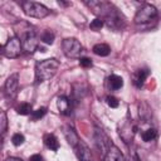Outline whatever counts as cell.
<instances>
[{
  "mask_svg": "<svg viewBox=\"0 0 161 161\" xmlns=\"http://www.w3.org/2000/svg\"><path fill=\"white\" fill-rule=\"evenodd\" d=\"M21 8L28 16L36 18V19H43L50 13L47 6H44L40 3H35V1H23Z\"/></svg>",
  "mask_w": 161,
  "mask_h": 161,
  "instance_id": "277c9868",
  "label": "cell"
},
{
  "mask_svg": "<svg viewBox=\"0 0 161 161\" xmlns=\"http://www.w3.org/2000/svg\"><path fill=\"white\" fill-rule=\"evenodd\" d=\"M107 83H108V88L112 91H118L123 87V79L117 74H111L107 79Z\"/></svg>",
  "mask_w": 161,
  "mask_h": 161,
  "instance_id": "9a60e30c",
  "label": "cell"
},
{
  "mask_svg": "<svg viewBox=\"0 0 161 161\" xmlns=\"http://www.w3.org/2000/svg\"><path fill=\"white\" fill-rule=\"evenodd\" d=\"M59 68V62L55 58L43 59L36 62L35 64V82L43 83L53 78Z\"/></svg>",
  "mask_w": 161,
  "mask_h": 161,
  "instance_id": "6da1fadb",
  "label": "cell"
},
{
  "mask_svg": "<svg viewBox=\"0 0 161 161\" xmlns=\"http://www.w3.org/2000/svg\"><path fill=\"white\" fill-rule=\"evenodd\" d=\"M21 42L18 36H11L8 39V42L3 45V55L6 58H16L21 53Z\"/></svg>",
  "mask_w": 161,
  "mask_h": 161,
  "instance_id": "52a82bcc",
  "label": "cell"
},
{
  "mask_svg": "<svg viewBox=\"0 0 161 161\" xmlns=\"http://www.w3.org/2000/svg\"><path fill=\"white\" fill-rule=\"evenodd\" d=\"M79 64L84 68H89V67H92V60L89 58L83 57V58H79Z\"/></svg>",
  "mask_w": 161,
  "mask_h": 161,
  "instance_id": "484cf974",
  "label": "cell"
},
{
  "mask_svg": "<svg viewBox=\"0 0 161 161\" xmlns=\"http://www.w3.org/2000/svg\"><path fill=\"white\" fill-rule=\"evenodd\" d=\"M106 101H107V104H108L111 108H117V107L119 106L118 99H117L116 97H113V96H108V97L106 98Z\"/></svg>",
  "mask_w": 161,
  "mask_h": 161,
  "instance_id": "d4e9b609",
  "label": "cell"
},
{
  "mask_svg": "<svg viewBox=\"0 0 161 161\" xmlns=\"http://www.w3.org/2000/svg\"><path fill=\"white\" fill-rule=\"evenodd\" d=\"M103 160L104 161H126V158L122 155V152L119 151V148L113 143L109 145V147L107 150V153H106Z\"/></svg>",
  "mask_w": 161,
  "mask_h": 161,
  "instance_id": "8fae6325",
  "label": "cell"
},
{
  "mask_svg": "<svg viewBox=\"0 0 161 161\" xmlns=\"http://www.w3.org/2000/svg\"><path fill=\"white\" fill-rule=\"evenodd\" d=\"M148 74H150L148 69H138V70H136V72L133 73V75H132V82H133V84H135L137 88H141V87L143 86L146 78L148 77Z\"/></svg>",
  "mask_w": 161,
  "mask_h": 161,
  "instance_id": "5bb4252c",
  "label": "cell"
},
{
  "mask_svg": "<svg viewBox=\"0 0 161 161\" xmlns=\"http://www.w3.org/2000/svg\"><path fill=\"white\" fill-rule=\"evenodd\" d=\"M157 137V131L155 130V128H147L146 131H143L142 132V140L145 141V142H151V141H153L155 138Z\"/></svg>",
  "mask_w": 161,
  "mask_h": 161,
  "instance_id": "ac0fdd59",
  "label": "cell"
},
{
  "mask_svg": "<svg viewBox=\"0 0 161 161\" xmlns=\"http://www.w3.org/2000/svg\"><path fill=\"white\" fill-rule=\"evenodd\" d=\"M57 106L62 114L69 116L72 113V102L67 96H59L57 99Z\"/></svg>",
  "mask_w": 161,
  "mask_h": 161,
  "instance_id": "7c38bea8",
  "label": "cell"
},
{
  "mask_svg": "<svg viewBox=\"0 0 161 161\" xmlns=\"http://www.w3.org/2000/svg\"><path fill=\"white\" fill-rule=\"evenodd\" d=\"M29 161H43V157L39 153H35V155H31L29 157Z\"/></svg>",
  "mask_w": 161,
  "mask_h": 161,
  "instance_id": "4316f807",
  "label": "cell"
},
{
  "mask_svg": "<svg viewBox=\"0 0 161 161\" xmlns=\"http://www.w3.org/2000/svg\"><path fill=\"white\" fill-rule=\"evenodd\" d=\"M45 113H47V108H45V107H40V108H38L36 111H33V112H31V118H33V121H36V119L42 118Z\"/></svg>",
  "mask_w": 161,
  "mask_h": 161,
  "instance_id": "cb8c5ba5",
  "label": "cell"
},
{
  "mask_svg": "<svg viewBox=\"0 0 161 161\" xmlns=\"http://www.w3.org/2000/svg\"><path fill=\"white\" fill-rule=\"evenodd\" d=\"M58 4H59V5H64V6H65V5H69V3H63V1H58Z\"/></svg>",
  "mask_w": 161,
  "mask_h": 161,
  "instance_id": "f546056e",
  "label": "cell"
},
{
  "mask_svg": "<svg viewBox=\"0 0 161 161\" xmlns=\"http://www.w3.org/2000/svg\"><path fill=\"white\" fill-rule=\"evenodd\" d=\"M16 111H18L19 114L26 116V114H30V113L33 112V107H31L30 103H28V102H23V103L16 108Z\"/></svg>",
  "mask_w": 161,
  "mask_h": 161,
  "instance_id": "d6986e66",
  "label": "cell"
},
{
  "mask_svg": "<svg viewBox=\"0 0 161 161\" xmlns=\"http://www.w3.org/2000/svg\"><path fill=\"white\" fill-rule=\"evenodd\" d=\"M93 53L99 55V57H107L109 53H111V48L108 44H104V43H98L93 47Z\"/></svg>",
  "mask_w": 161,
  "mask_h": 161,
  "instance_id": "e0dca14e",
  "label": "cell"
},
{
  "mask_svg": "<svg viewBox=\"0 0 161 161\" xmlns=\"http://www.w3.org/2000/svg\"><path fill=\"white\" fill-rule=\"evenodd\" d=\"M4 161H23V160L19 158V157H8V158H5Z\"/></svg>",
  "mask_w": 161,
  "mask_h": 161,
  "instance_id": "f1b7e54d",
  "label": "cell"
},
{
  "mask_svg": "<svg viewBox=\"0 0 161 161\" xmlns=\"http://www.w3.org/2000/svg\"><path fill=\"white\" fill-rule=\"evenodd\" d=\"M103 24H104V21H103L102 19L96 18L94 20H92V21H91L89 28H91L92 30H94V31H98V30H101V28L103 26Z\"/></svg>",
  "mask_w": 161,
  "mask_h": 161,
  "instance_id": "7402d4cb",
  "label": "cell"
},
{
  "mask_svg": "<svg viewBox=\"0 0 161 161\" xmlns=\"http://www.w3.org/2000/svg\"><path fill=\"white\" fill-rule=\"evenodd\" d=\"M62 49H63L64 55L67 58H72V59L79 58L82 52H83L82 44L75 38H67V39H64L63 43H62Z\"/></svg>",
  "mask_w": 161,
  "mask_h": 161,
  "instance_id": "5b68a950",
  "label": "cell"
},
{
  "mask_svg": "<svg viewBox=\"0 0 161 161\" xmlns=\"http://www.w3.org/2000/svg\"><path fill=\"white\" fill-rule=\"evenodd\" d=\"M127 161H140V158L137 157V155L135 152H130V156H128Z\"/></svg>",
  "mask_w": 161,
  "mask_h": 161,
  "instance_id": "83f0119b",
  "label": "cell"
},
{
  "mask_svg": "<svg viewBox=\"0 0 161 161\" xmlns=\"http://www.w3.org/2000/svg\"><path fill=\"white\" fill-rule=\"evenodd\" d=\"M19 91V74H11L4 83V94L8 99H14Z\"/></svg>",
  "mask_w": 161,
  "mask_h": 161,
  "instance_id": "ba28073f",
  "label": "cell"
},
{
  "mask_svg": "<svg viewBox=\"0 0 161 161\" xmlns=\"http://www.w3.org/2000/svg\"><path fill=\"white\" fill-rule=\"evenodd\" d=\"M8 130V117H6V113L5 111H1L0 112V131H1V135H4Z\"/></svg>",
  "mask_w": 161,
  "mask_h": 161,
  "instance_id": "44dd1931",
  "label": "cell"
},
{
  "mask_svg": "<svg viewBox=\"0 0 161 161\" xmlns=\"http://www.w3.org/2000/svg\"><path fill=\"white\" fill-rule=\"evenodd\" d=\"M93 137H94V142H96V146H97L101 156L104 158V156L107 153V150H108V147H109V145L112 142L108 140V137L104 135V132L102 130H99V128H96Z\"/></svg>",
  "mask_w": 161,
  "mask_h": 161,
  "instance_id": "9c48e42d",
  "label": "cell"
},
{
  "mask_svg": "<svg viewBox=\"0 0 161 161\" xmlns=\"http://www.w3.org/2000/svg\"><path fill=\"white\" fill-rule=\"evenodd\" d=\"M24 141H25V137L21 133H14L13 137H11V142H13L14 146H20V145L24 143Z\"/></svg>",
  "mask_w": 161,
  "mask_h": 161,
  "instance_id": "603a6c76",
  "label": "cell"
},
{
  "mask_svg": "<svg viewBox=\"0 0 161 161\" xmlns=\"http://www.w3.org/2000/svg\"><path fill=\"white\" fill-rule=\"evenodd\" d=\"M63 133H64L65 140L68 141V143H69L73 148H74V147L78 145V142L80 141L78 133H77V132L74 131V128L70 127V126H64V127H63Z\"/></svg>",
  "mask_w": 161,
  "mask_h": 161,
  "instance_id": "4fadbf2b",
  "label": "cell"
},
{
  "mask_svg": "<svg viewBox=\"0 0 161 161\" xmlns=\"http://www.w3.org/2000/svg\"><path fill=\"white\" fill-rule=\"evenodd\" d=\"M74 150H75V155H77L79 161H93L91 148L82 140L78 142V145L74 147Z\"/></svg>",
  "mask_w": 161,
  "mask_h": 161,
  "instance_id": "30bf717a",
  "label": "cell"
},
{
  "mask_svg": "<svg viewBox=\"0 0 161 161\" xmlns=\"http://www.w3.org/2000/svg\"><path fill=\"white\" fill-rule=\"evenodd\" d=\"M43 141H44V143H45V146H47L48 148H50L52 151H58V148H59V142H58V138H57L53 133H47V135H44Z\"/></svg>",
  "mask_w": 161,
  "mask_h": 161,
  "instance_id": "2e32d148",
  "label": "cell"
},
{
  "mask_svg": "<svg viewBox=\"0 0 161 161\" xmlns=\"http://www.w3.org/2000/svg\"><path fill=\"white\" fill-rule=\"evenodd\" d=\"M16 35L20 42H21V47L26 52V53H33L36 48H38V38H36V34L35 31L28 26L26 29H20V30H16Z\"/></svg>",
  "mask_w": 161,
  "mask_h": 161,
  "instance_id": "7a4b0ae2",
  "label": "cell"
},
{
  "mask_svg": "<svg viewBox=\"0 0 161 161\" xmlns=\"http://www.w3.org/2000/svg\"><path fill=\"white\" fill-rule=\"evenodd\" d=\"M157 16V9L151 4H143L135 15V23L136 24H146L153 20Z\"/></svg>",
  "mask_w": 161,
  "mask_h": 161,
  "instance_id": "8992f818",
  "label": "cell"
},
{
  "mask_svg": "<svg viewBox=\"0 0 161 161\" xmlns=\"http://www.w3.org/2000/svg\"><path fill=\"white\" fill-rule=\"evenodd\" d=\"M136 131H137V126L135 125L131 117H126L118 123V135L125 143H130L133 141Z\"/></svg>",
  "mask_w": 161,
  "mask_h": 161,
  "instance_id": "3957f363",
  "label": "cell"
},
{
  "mask_svg": "<svg viewBox=\"0 0 161 161\" xmlns=\"http://www.w3.org/2000/svg\"><path fill=\"white\" fill-rule=\"evenodd\" d=\"M54 33L53 31H50V30H45V31H43V34H42V40L45 43V44H48V45H52L53 43H54Z\"/></svg>",
  "mask_w": 161,
  "mask_h": 161,
  "instance_id": "ffe728a7",
  "label": "cell"
}]
</instances>
